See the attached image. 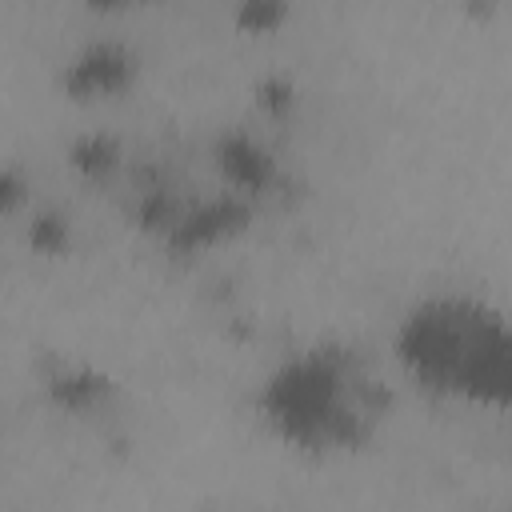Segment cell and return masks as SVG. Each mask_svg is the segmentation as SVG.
Listing matches in <instances>:
<instances>
[{
    "label": "cell",
    "mask_w": 512,
    "mask_h": 512,
    "mask_svg": "<svg viewBox=\"0 0 512 512\" xmlns=\"http://www.w3.org/2000/svg\"><path fill=\"white\" fill-rule=\"evenodd\" d=\"M288 16V4L284 0H240V28L248 32H272L280 20Z\"/></svg>",
    "instance_id": "7"
},
{
    "label": "cell",
    "mask_w": 512,
    "mask_h": 512,
    "mask_svg": "<svg viewBox=\"0 0 512 512\" xmlns=\"http://www.w3.org/2000/svg\"><path fill=\"white\" fill-rule=\"evenodd\" d=\"M92 4H100V8H108V4H124V0H92Z\"/></svg>",
    "instance_id": "10"
},
{
    "label": "cell",
    "mask_w": 512,
    "mask_h": 512,
    "mask_svg": "<svg viewBox=\"0 0 512 512\" xmlns=\"http://www.w3.org/2000/svg\"><path fill=\"white\" fill-rule=\"evenodd\" d=\"M244 224H248V204H240L236 196L208 200L172 224V244L176 248H204V244H216Z\"/></svg>",
    "instance_id": "4"
},
{
    "label": "cell",
    "mask_w": 512,
    "mask_h": 512,
    "mask_svg": "<svg viewBox=\"0 0 512 512\" xmlns=\"http://www.w3.org/2000/svg\"><path fill=\"white\" fill-rule=\"evenodd\" d=\"M52 392H56V396H60L68 408H84V404L100 400L104 384H100L92 372H80V376H60V380L52 384Z\"/></svg>",
    "instance_id": "8"
},
{
    "label": "cell",
    "mask_w": 512,
    "mask_h": 512,
    "mask_svg": "<svg viewBox=\"0 0 512 512\" xmlns=\"http://www.w3.org/2000/svg\"><path fill=\"white\" fill-rule=\"evenodd\" d=\"M132 80V52L120 44H96L84 48L68 72H64V88L76 96H104V92H120Z\"/></svg>",
    "instance_id": "3"
},
{
    "label": "cell",
    "mask_w": 512,
    "mask_h": 512,
    "mask_svg": "<svg viewBox=\"0 0 512 512\" xmlns=\"http://www.w3.org/2000/svg\"><path fill=\"white\" fill-rule=\"evenodd\" d=\"M368 384L356 376L352 356L312 348L284 360L260 388L264 420L296 448H352L368 436Z\"/></svg>",
    "instance_id": "2"
},
{
    "label": "cell",
    "mask_w": 512,
    "mask_h": 512,
    "mask_svg": "<svg viewBox=\"0 0 512 512\" xmlns=\"http://www.w3.org/2000/svg\"><path fill=\"white\" fill-rule=\"evenodd\" d=\"M216 164H220V172H224L236 188H244V192H264V188L276 180L272 156H268L252 136H240V132H232V136H224V140L216 144Z\"/></svg>",
    "instance_id": "5"
},
{
    "label": "cell",
    "mask_w": 512,
    "mask_h": 512,
    "mask_svg": "<svg viewBox=\"0 0 512 512\" xmlns=\"http://www.w3.org/2000/svg\"><path fill=\"white\" fill-rule=\"evenodd\" d=\"M400 364L432 392L512 404V320L468 296L416 304L396 332Z\"/></svg>",
    "instance_id": "1"
},
{
    "label": "cell",
    "mask_w": 512,
    "mask_h": 512,
    "mask_svg": "<svg viewBox=\"0 0 512 512\" xmlns=\"http://www.w3.org/2000/svg\"><path fill=\"white\" fill-rule=\"evenodd\" d=\"M28 236H32V244H36L40 252H60L68 232H64V220H60V216H36Z\"/></svg>",
    "instance_id": "9"
},
{
    "label": "cell",
    "mask_w": 512,
    "mask_h": 512,
    "mask_svg": "<svg viewBox=\"0 0 512 512\" xmlns=\"http://www.w3.org/2000/svg\"><path fill=\"white\" fill-rule=\"evenodd\" d=\"M72 164L76 168H84V172H108L112 164H116V140H108V136H88V140H80L76 148H72Z\"/></svg>",
    "instance_id": "6"
}]
</instances>
